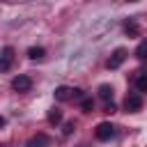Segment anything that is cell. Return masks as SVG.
Returning a JSON list of instances; mask_svg holds the SVG:
<instances>
[{
	"label": "cell",
	"instance_id": "cell-1",
	"mask_svg": "<svg viewBox=\"0 0 147 147\" xmlns=\"http://www.w3.org/2000/svg\"><path fill=\"white\" fill-rule=\"evenodd\" d=\"M142 108V94L140 92H129L124 99V110L126 113H138Z\"/></svg>",
	"mask_w": 147,
	"mask_h": 147
},
{
	"label": "cell",
	"instance_id": "cell-15",
	"mask_svg": "<svg viewBox=\"0 0 147 147\" xmlns=\"http://www.w3.org/2000/svg\"><path fill=\"white\" fill-rule=\"evenodd\" d=\"M74 129H76V126H74V122H67V124H64V129H62V133H64V136H71V133H74Z\"/></svg>",
	"mask_w": 147,
	"mask_h": 147
},
{
	"label": "cell",
	"instance_id": "cell-17",
	"mask_svg": "<svg viewBox=\"0 0 147 147\" xmlns=\"http://www.w3.org/2000/svg\"><path fill=\"white\" fill-rule=\"evenodd\" d=\"M5 124H7V119H5V117H2V115H0V129H2V126H5Z\"/></svg>",
	"mask_w": 147,
	"mask_h": 147
},
{
	"label": "cell",
	"instance_id": "cell-9",
	"mask_svg": "<svg viewBox=\"0 0 147 147\" xmlns=\"http://www.w3.org/2000/svg\"><path fill=\"white\" fill-rule=\"evenodd\" d=\"M60 122H62V110H60V108H51V110H48V124L55 126V124H60Z\"/></svg>",
	"mask_w": 147,
	"mask_h": 147
},
{
	"label": "cell",
	"instance_id": "cell-12",
	"mask_svg": "<svg viewBox=\"0 0 147 147\" xmlns=\"http://www.w3.org/2000/svg\"><path fill=\"white\" fill-rule=\"evenodd\" d=\"M124 30H126V34H129V37H136V34L140 32V30H138V23H136L133 18H129V21L124 23Z\"/></svg>",
	"mask_w": 147,
	"mask_h": 147
},
{
	"label": "cell",
	"instance_id": "cell-11",
	"mask_svg": "<svg viewBox=\"0 0 147 147\" xmlns=\"http://www.w3.org/2000/svg\"><path fill=\"white\" fill-rule=\"evenodd\" d=\"M136 57H138L140 62H147V39L138 44V48H136Z\"/></svg>",
	"mask_w": 147,
	"mask_h": 147
},
{
	"label": "cell",
	"instance_id": "cell-2",
	"mask_svg": "<svg viewBox=\"0 0 147 147\" xmlns=\"http://www.w3.org/2000/svg\"><path fill=\"white\" fill-rule=\"evenodd\" d=\"M124 60H126V48H122V46H119V48H115V51H113V55L108 57L106 67H108V69H119V67L124 64Z\"/></svg>",
	"mask_w": 147,
	"mask_h": 147
},
{
	"label": "cell",
	"instance_id": "cell-16",
	"mask_svg": "<svg viewBox=\"0 0 147 147\" xmlns=\"http://www.w3.org/2000/svg\"><path fill=\"white\" fill-rule=\"evenodd\" d=\"M117 108H115V103L113 101H106V108H103V113H115Z\"/></svg>",
	"mask_w": 147,
	"mask_h": 147
},
{
	"label": "cell",
	"instance_id": "cell-14",
	"mask_svg": "<svg viewBox=\"0 0 147 147\" xmlns=\"http://www.w3.org/2000/svg\"><path fill=\"white\" fill-rule=\"evenodd\" d=\"M80 108H83L85 113H92V110H94V101H92L90 96H83V99H80Z\"/></svg>",
	"mask_w": 147,
	"mask_h": 147
},
{
	"label": "cell",
	"instance_id": "cell-6",
	"mask_svg": "<svg viewBox=\"0 0 147 147\" xmlns=\"http://www.w3.org/2000/svg\"><path fill=\"white\" fill-rule=\"evenodd\" d=\"M133 83H136L138 92L147 94V71H145V69H138V71H133Z\"/></svg>",
	"mask_w": 147,
	"mask_h": 147
},
{
	"label": "cell",
	"instance_id": "cell-10",
	"mask_svg": "<svg viewBox=\"0 0 147 147\" xmlns=\"http://www.w3.org/2000/svg\"><path fill=\"white\" fill-rule=\"evenodd\" d=\"M46 55V51L41 48V46H32V48H28V57L30 60H41Z\"/></svg>",
	"mask_w": 147,
	"mask_h": 147
},
{
	"label": "cell",
	"instance_id": "cell-18",
	"mask_svg": "<svg viewBox=\"0 0 147 147\" xmlns=\"http://www.w3.org/2000/svg\"><path fill=\"white\" fill-rule=\"evenodd\" d=\"M129 2H136V0H129Z\"/></svg>",
	"mask_w": 147,
	"mask_h": 147
},
{
	"label": "cell",
	"instance_id": "cell-5",
	"mask_svg": "<svg viewBox=\"0 0 147 147\" xmlns=\"http://www.w3.org/2000/svg\"><path fill=\"white\" fill-rule=\"evenodd\" d=\"M11 87H14L16 92H30V87H32V78L25 76V74H21V76H16V78L11 80Z\"/></svg>",
	"mask_w": 147,
	"mask_h": 147
},
{
	"label": "cell",
	"instance_id": "cell-13",
	"mask_svg": "<svg viewBox=\"0 0 147 147\" xmlns=\"http://www.w3.org/2000/svg\"><path fill=\"white\" fill-rule=\"evenodd\" d=\"M99 96H101L103 101L113 99V87H110V85H106V83H103V85H99Z\"/></svg>",
	"mask_w": 147,
	"mask_h": 147
},
{
	"label": "cell",
	"instance_id": "cell-4",
	"mask_svg": "<svg viewBox=\"0 0 147 147\" xmlns=\"http://www.w3.org/2000/svg\"><path fill=\"white\" fill-rule=\"evenodd\" d=\"M14 64V48L11 46H5L0 51V71H9Z\"/></svg>",
	"mask_w": 147,
	"mask_h": 147
},
{
	"label": "cell",
	"instance_id": "cell-8",
	"mask_svg": "<svg viewBox=\"0 0 147 147\" xmlns=\"http://www.w3.org/2000/svg\"><path fill=\"white\" fill-rule=\"evenodd\" d=\"M55 99H57V101H69V99H74V87L60 85V87L55 90Z\"/></svg>",
	"mask_w": 147,
	"mask_h": 147
},
{
	"label": "cell",
	"instance_id": "cell-7",
	"mask_svg": "<svg viewBox=\"0 0 147 147\" xmlns=\"http://www.w3.org/2000/svg\"><path fill=\"white\" fill-rule=\"evenodd\" d=\"M48 145H51V138H48L46 133H37V136H32V138L28 140L25 147H48Z\"/></svg>",
	"mask_w": 147,
	"mask_h": 147
},
{
	"label": "cell",
	"instance_id": "cell-3",
	"mask_svg": "<svg viewBox=\"0 0 147 147\" xmlns=\"http://www.w3.org/2000/svg\"><path fill=\"white\" fill-rule=\"evenodd\" d=\"M94 136H96V140H110V138L115 136V126H113L110 122H101V124L94 129Z\"/></svg>",
	"mask_w": 147,
	"mask_h": 147
}]
</instances>
